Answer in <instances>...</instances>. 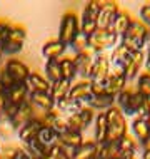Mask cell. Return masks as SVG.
I'll use <instances>...</instances> for the list:
<instances>
[{"instance_id": "1", "label": "cell", "mask_w": 150, "mask_h": 159, "mask_svg": "<svg viewBox=\"0 0 150 159\" xmlns=\"http://www.w3.org/2000/svg\"><path fill=\"white\" fill-rule=\"evenodd\" d=\"M115 102H117V107L122 111V114L130 116V117L132 116L134 117H147L150 111V101L137 91L125 89L123 92H120L115 97Z\"/></svg>"}, {"instance_id": "2", "label": "cell", "mask_w": 150, "mask_h": 159, "mask_svg": "<svg viewBox=\"0 0 150 159\" xmlns=\"http://www.w3.org/2000/svg\"><path fill=\"white\" fill-rule=\"evenodd\" d=\"M148 34L150 30L140 20H132L128 30L120 37V44L125 45L132 52H140V50H144V47L148 42Z\"/></svg>"}, {"instance_id": "3", "label": "cell", "mask_w": 150, "mask_h": 159, "mask_svg": "<svg viewBox=\"0 0 150 159\" xmlns=\"http://www.w3.org/2000/svg\"><path fill=\"white\" fill-rule=\"evenodd\" d=\"M107 117V143H118L127 136V119L117 106L105 111Z\"/></svg>"}, {"instance_id": "4", "label": "cell", "mask_w": 150, "mask_h": 159, "mask_svg": "<svg viewBox=\"0 0 150 159\" xmlns=\"http://www.w3.org/2000/svg\"><path fill=\"white\" fill-rule=\"evenodd\" d=\"M118 39L120 37L114 34L112 29H97V32L88 37V49L95 54H104L107 49L117 45Z\"/></svg>"}, {"instance_id": "5", "label": "cell", "mask_w": 150, "mask_h": 159, "mask_svg": "<svg viewBox=\"0 0 150 159\" xmlns=\"http://www.w3.org/2000/svg\"><path fill=\"white\" fill-rule=\"evenodd\" d=\"M80 34V22L75 12H67L63 14L60 20V29H58V40L65 47L72 45L75 37Z\"/></svg>"}, {"instance_id": "6", "label": "cell", "mask_w": 150, "mask_h": 159, "mask_svg": "<svg viewBox=\"0 0 150 159\" xmlns=\"http://www.w3.org/2000/svg\"><path fill=\"white\" fill-rule=\"evenodd\" d=\"M95 111L92 109V107H88V106H84L82 109L79 111V112H75V114H70V116H67V126L70 131H77V132H82L85 131L90 124H92L93 121H95Z\"/></svg>"}, {"instance_id": "7", "label": "cell", "mask_w": 150, "mask_h": 159, "mask_svg": "<svg viewBox=\"0 0 150 159\" xmlns=\"http://www.w3.org/2000/svg\"><path fill=\"white\" fill-rule=\"evenodd\" d=\"M25 37H27V32H25V27L22 25H12V30L8 34V37L3 42V54L7 55H14L19 54L20 50L24 49V42Z\"/></svg>"}, {"instance_id": "8", "label": "cell", "mask_w": 150, "mask_h": 159, "mask_svg": "<svg viewBox=\"0 0 150 159\" xmlns=\"http://www.w3.org/2000/svg\"><path fill=\"white\" fill-rule=\"evenodd\" d=\"M110 74V59L105 54H97L95 61L92 66V72H90V79L92 82H100L105 84L107 77Z\"/></svg>"}, {"instance_id": "9", "label": "cell", "mask_w": 150, "mask_h": 159, "mask_svg": "<svg viewBox=\"0 0 150 159\" xmlns=\"http://www.w3.org/2000/svg\"><path fill=\"white\" fill-rule=\"evenodd\" d=\"M95 52H92L90 49H87L82 54H77L74 57V64H75V70L77 75L82 77V80H88L90 79V72H92V66L95 61Z\"/></svg>"}, {"instance_id": "10", "label": "cell", "mask_w": 150, "mask_h": 159, "mask_svg": "<svg viewBox=\"0 0 150 159\" xmlns=\"http://www.w3.org/2000/svg\"><path fill=\"white\" fill-rule=\"evenodd\" d=\"M118 3L117 2H100V12L97 19L98 29H112V24L118 14Z\"/></svg>"}, {"instance_id": "11", "label": "cell", "mask_w": 150, "mask_h": 159, "mask_svg": "<svg viewBox=\"0 0 150 159\" xmlns=\"http://www.w3.org/2000/svg\"><path fill=\"white\" fill-rule=\"evenodd\" d=\"M125 84H127V79H125L123 70H120V69L110 70V74L105 80V92L109 94V96L117 97L120 92L125 91Z\"/></svg>"}, {"instance_id": "12", "label": "cell", "mask_w": 150, "mask_h": 159, "mask_svg": "<svg viewBox=\"0 0 150 159\" xmlns=\"http://www.w3.org/2000/svg\"><path fill=\"white\" fill-rule=\"evenodd\" d=\"M5 70L14 77V80L17 84H22V82H27L28 75H30V69L25 66L22 61L19 59H8L5 62Z\"/></svg>"}, {"instance_id": "13", "label": "cell", "mask_w": 150, "mask_h": 159, "mask_svg": "<svg viewBox=\"0 0 150 159\" xmlns=\"http://www.w3.org/2000/svg\"><path fill=\"white\" fill-rule=\"evenodd\" d=\"M37 116H35V107L32 106V102L27 101V102H24L22 106L19 107V111H17V114H15V117L12 119V124H14V127L17 129V132H19V129L25 126L27 122L30 121H33Z\"/></svg>"}, {"instance_id": "14", "label": "cell", "mask_w": 150, "mask_h": 159, "mask_svg": "<svg viewBox=\"0 0 150 159\" xmlns=\"http://www.w3.org/2000/svg\"><path fill=\"white\" fill-rule=\"evenodd\" d=\"M68 97H70L72 101L82 102V104L87 106L88 101L92 99V92H90V80H79L77 84H72V89H70Z\"/></svg>"}, {"instance_id": "15", "label": "cell", "mask_w": 150, "mask_h": 159, "mask_svg": "<svg viewBox=\"0 0 150 159\" xmlns=\"http://www.w3.org/2000/svg\"><path fill=\"white\" fill-rule=\"evenodd\" d=\"M145 64V54L144 50L140 52H134L130 57V61L127 62V66L123 67V74H125V79L127 80H134L135 77H139V72L142 66Z\"/></svg>"}, {"instance_id": "16", "label": "cell", "mask_w": 150, "mask_h": 159, "mask_svg": "<svg viewBox=\"0 0 150 159\" xmlns=\"http://www.w3.org/2000/svg\"><path fill=\"white\" fill-rule=\"evenodd\" d=\"M44 127L42 126V122H40V119L35 117L33 121H30L27 122L25 126H22L19 129V139L22 141L24 144H28V143H32V141H35L37 139V136H38V132H40V129Z\"/></svg>"}, {"instance_id": "17", "label": "cell", "mask_w": 150, "mask_h": 159, "mask_svg": "<svg viewBox=\"0 0 150 159\" xmlns=\"http://www.w3.org/2000/svg\"><path fill=\"white\" fill-rule=\"evenodd\" d=\"M132 50H128L125 45H122V44H117L114 47V50H112V54H110V64H114L115 69H120V70H123V67L127 66V62L130 61V57H132Z\"/></svg>"}, {"instance_id": "18", "label": "cell", "mask_w": 150, "mask_h": 159, "mask_svg": "<svg viewBox=\"0 0 150 159\" xmlns=\"http://www.w3.org/2000/svg\"><path fill=\"white\" fill-rule=\"evenodd\" d=\"M65 50H67V47L63 45L58 39L45 42L44 47H42V54H44V57L47 61H58V59H62L63 54H65Z\"/></svg>"}, {"instance_id": "19", "label": "cell", "mask_w": 150, "mask_h": 159, "mask_svg": "<svg viewBox=\"0 0 150 159\" xmlns=\"http://www.w3.org/2000/svg\"><path fill=\"white\" fill-rule=\"evenodd\" d=\"M28 101L32 102V106L35 107V109H40L42 112H50L52 109H55V101L50 97V94L30 92L28 94Z\"/></svg>"}, {"instance_id": "20", "label": "cell", "mask_w": 150, "mask_h": 159, "mask_svg": "<svg viewBox=\"0 0 150 159\" xmlns=\"http://www.w3.org/2000/svg\"><path fill=\"white\" fill-rule=\"evenodd\" d=\"M25 84L28 87V92H44V94H49L50 85H52L44 75L38 74V72H30V75H28Z\"/></svg>"}, {"instance_id": "21", "label": "cell", "mask_w": 150, "mask_h": 159, "mask_svg": "<svg viewBox=\"0 0 150 159\" xmlns=\"http://www.w3.org/2000/svg\"><path fill=\"white\" fill-rule=\"evenodd\" d=\"M58 143L62 144L63 148L70 149V151L74 152L77 148H80V146L84 144V136H82V132L70 131V129H68L67 132H63V134L58 136Z\"/></svg>"}, {"instance_id": "22", "label": "cell", "mask_w": 150, "mask_h": 159, "mask_svg": "<svg viewBox=\"0 0 150 159\" xmlns=\"http://www.w3.org/2000/svg\"><path fill=\"white\" fill-rule=\"evenodd\" d=\"M28 94L30 92H28V87H27V84H25V82L15 84L14 87L7 92L8 102H10V104H15V106H22L24 102L28 101Z\"/></svg>"}, {"instance_id": "23", "label": "cell", "mask_w": 150, "mask_h": 159, "mask_svg": "<svg viewBox=\"0 0 150 159\" xmlns=\"http://www.w3.org/2000/svg\"><path fill=\"white\" fill-rule=\"evenodd\" d=\"M70 89H72V82H68V80H65V79H60L58 82H54L52 85H50V92L49 94L55 101V104H57V102L68 97Z\"/></svg>"}, {"instance_id": "24", "label": "cell", "mask_w": 150, "mask_h": 159, "mask_svg": "<svg viewBox=\"0 0 150 159\" xmlns=\"http://www.w3.org/2000/svg\"><path fill=\"white\" fill-rule=\"evenodd\" d=\"M98 144L95 141H84V144L72 152V159H95Z\"/></svg>"}, {"instance_id": "25", "label": "cell", "mask_w": 150, "mask_h": 159, "mask_svg": "<svg viewBox=\"0 0 150 159\" xmlns=\"http://www.w3.org/2000/svg\"><path fill=\"white\" fill-rule=\"evenodd\" d=\"M132 20H134V19L130 17V14H128L127 10H118V14H117V17H115V20H114V24H112L114 34H117L118 37H122L123 34L128 30Z\"/></svg>"}, {"instance_id": "26", "label": "cell", "mask_w": 150, "mask_h": 159, "mask_svg": "<svg viewBox=\"0 0 150 159\" xmlns=\"http://www.w3.org/2000/svg\"><path fill=\"white\" fill-rule=\"evenodd\" d=\"M118 152H120V159H130L137 156V143L132 136H125L118 141Z\"/></svg>"}, {"instance_id": "27", "label": "cell", "mask_w": 150, "mask_h": 159, "mask_svg": "<svg viewBox=\"0 0 150 159\" xmlns=\"http://www.w3.org/2000/svg\"><path fill=\"white\" fill-rule=\"evenodd\" d=\"M95 131H93V141L97 144H104L107 143V117L105 112H98L95 116Z\"/></svg>"}, {"instance_id": "28", "label": "cell", "mask_w": 150, "mask_h": 159, "mask_svg": "<svg viewBox=\"0 0 150 159\" xmlns=\"http://www.w3.org/2000/svg\"><path fill=\"white\" fill-rule=\"evenodd\" d=\"M88 107H92L93 111H105L115 106V97L109 96V94H102V96H92V99L88 101Z\"/></svg>"}, {"instance_id": "29", "label": "cell", "mask_w": 150, "mask_h": 159, "mask_svg": "<svg viewBox=\"0 0 150 159\" xmlns=\"http://www.w3.org/2000/svg\"><path fill=\"white\" fill-rule=\"evenodd\" d=\"M132 134L140 143H144L150 136V127L147 121H145V117H134V121H132Z\"/></svg>"}, {"instance_id": "30", "label": "cell", "mask_w": 150, "mask_h": 159, "mask_svg": "<svg viewBox=\"0 0 150 159\" xmlns=\"http://www.w3.org/2000/svg\"><path fill=\"white\" fill-rule=\"evenodd\" d=\"M95 159H120L118 144L117 143H104L98 144Z\"/></svg>"}, {"instance_id": "31", "label": "cell", "mask_w": 150, "mask_h": 159, "mask_svg": "<svg viewBox=\"0 0 150 159\" xmlns=\"http://www.w3.org/2000/svg\"><path fill=\"white\" fill-rule=\"evenodd\" d=\"M37 141L44 146V148L50 149L58 143V134L50 127H42L40 132H38V136H37Z\"/></svg>"}, {"instance_id": "32", "label": "cell", "mask_w": 150, "mask_h": 159, "mask_svg": "<svg viewBox=\"0 0 150 159\" xmlns=\"http://www.w3.org/2000/svg\"><path fill=\"white\" fill-rule=\"evenodd\" d=\"M58 62H60V72H62V79H65V80H68V82H72V80L75 79V75H77L74 59H72V57H62V59H58Z\"/></svg>"}, {"instance_id": "33", "label": "cell", "mask_w": 150, "mask_h": 159, "mask_svg": "<svg viewBox=\"0 0 150 159\" xmlns=\"http://www.w3.org/2000/svg\"><path fill=\"white\" fill-rule=\"evenodd\" d=\"M45 79L50 84L58 82L62 79V72H60V62L58 61H47L45 62Z\"/></svg>"}, {"instance_id": "34", "label": "cell", "mask_w": 150, "mask_h": 159, "mask_svg": "<svg viewBox=\"0 0 150 159\" xmlns=\"http://www.w3.org/2000/svg\"><path fill=\"white\" fill-rule=\"evenodd\" d=\"M85 104H82V102H77V101H72L70 97H67V99H63V101H60L55 104V107L60 111V112H65L67 116H70V114H75V112H79L80 109H82Z\"/></svg>"}, {"instance_id": "35", "label": "cell", "mask_w": 150, "mask_h": 159, "mask_svg": "<svg viewBox=\"0 0 150 159\" xmlns=\"http://www.w3.org/2000/svg\"><path fill=\"white\" fill-rule=\"evenodd\" d=\"M137 92L142 94L150 101V74L148 72H142L137 79Z\"/></svg>"}, {"instance_id": "36", "label": "cell", "mask_w": 150, "mask_h": 159, "mask_svg": "<svg viewBox=\"0 0 150 159\" xmlns=\"http://www.w3.org/2000/svg\"><path fill=\"white\" fill-rule=\"evenodd\" d=\"M72 49H74V52H75V55L77 54H82V52H85V50L88 49V37H85L84 34H79V35L75 37V40L72 42Z\"/></svg>"}, {"instance_id": "37", "label": "cell", "mask_w": 150, "mask_h": 159, "mask_svg": "<svg viewBox=\"0 0 150 159\" xmlns=\"http://www.w3.org/2000/svg\"><path fill=\"white\" fill-rule=\"evenodd\" d=\"M15 84L17 82L14 80V77H12L5 70V67H2V70H0V89H2V91H5V92H8Z\"/></svg>"}, {"instance_id": "38", "label": "cell", "mask_w": 150, "mask_h": 159, "mask_svg": "<svg viewBox=\"0 0 150 159\" xmlns=\"http://www.w3.org/2000/svg\"><path fill=\"white\" fill-rule=\"evenodd\" d=\"M14 134H17V129L14 127V124L10 121H7V119L0 117V136L8 139V137H12Z\"/></svg>"}, {"instance_id": "39", "label": "cell", "mask_w": 150, "mask_h": 159, "mask_svg": "<svg viewBox=\"0 0 150 159\" xmlns=\"http://www.w3.org/2000/svg\"><path fill=\"white\" fill-rule=\"evenodd\" d=\"M19 146H5L0 148V159H15Z\"/></svg>"}, {"instance_id": "40", "label": "cell", "mask_w": 150, "mask_h": 159, "mask_svg": "<svg viewBox=\"0 0 150 159\" xmlns=\"http://www.w3.org/2000/svg\"><path fill=\"white\" fill-rule=\"evenodd\" d=\"M140 22L147 29L150 27V3H144L140 7Z\"/></svg>"}, {"instance_id": "41", "label": "cell", "mask_w": 150, "mask_h": 159, "mask_svg": "<svg viewBox=\"0 0 150 159\" xmlns=\"http://www.w3.org/2000/svg\"><path fill=\"white\" fill-rule=\"evenodd\" d=\"M19 107H20V106H15V104H10V102H8V106L5 107V111H3V114L0 116V117H2V119H7V121H12V119L15 117Z\"/></svg>"}, {"instance_id": "42", "label": "cell", "mask_w": 150, "mask_h": 159, "mask_svg": "<svg viewBox=\"0 0 150 159\" xmlns=\"http://www.w3.org/2000/svg\"><path fill=\"white\" fill-rule=\"evenodd\" d=\"M12 30V25L5 22V20H0V44L5 42V39L8 37V34Z\"/></svg>"}, {"instance_id": "43", "label": "cell", "mask_w": 150, "mask_h": 159, "mask_svg": "<svg viewBox=\"0 0 150 159\" xmlns=\"http://www.w3.org/2000/svg\"><path fill=\"white\" fill-rule=\"evenodd\" d=\"M90 92H92V96H102V94H105V84L92 82L90 80Z\"/></svg>"}, {"instance_id": "44", "label": "cell", "mask_w": 150, "mask_h": 159, "mask_svg": "<svg viewBox=\"0 0 150 159\" xmlns=\"http://www.w3.org/2000/svg\"><path fill=\"white\" fill-rule=\"evenodd\" d=\"M7 106H8V96H7L5 91L0 89V116L3 114V111H5Z\"/></svg>"}, {"instance_id": "45", "label": "cell", "mask_w": 150, "mask_h": 159, "mask_svg": "<svg viewBox=\"0 0 150 159\" xmlns=\"http://www.w3.org/2000/svg\"><path fill=\"white\" fill-rule=\"evenodd\" d=\"M15 159H33V157H32V154H30L25 148H19V151H17Z\"/></svg>"}, {"instance_id": "46", "label": "cell", "mask_w": 150, "mask_h": 159, "mask_svg": "<svg viewBox=\"0 0 150 159\" xmlns=\"http://www.w3.org/2000/svg\"><path fill=\"white\" fill-rule=\"evenodd\" d=\"M145 69L150 74V49H147V54H145Z\"/></svg>"}, {"instance_id": "47", "label": "cell", "mask_w": 150, "mask_h": 159, "mask_svg": "<svg viewBox=\"0 0 150 159\" xmlns=\"http://www.w3.org/2000/svg\"><path fill=\"white\" fill-rule=\"evenodd\" d=\"M142 146H144V151H150V136L142 143Z\"/></svg>"}, {"instance_id": "48", "label": "cell", "mask_w": 150, "mask_h": 159, "mask_svg": "<svg viewBox=\"0 0 150 159\" xmlns=\"http://www.w3.org/2000/svg\"><path fill=\"white\" fill-rule=\"evenodd\" d=\"M142 159H150V151H144V156Z\"/></svg>"}, {"instance_id": "49", "label": "cell", "mask_w": 150, "mask_h": 159, "mask_svg": "<svg viewBox=\"0 0 150 159\" xmlns=\"http://www.w3.org/2000/svg\"><path fill=\"white\" fill-rule=\"evenodd\" d=\"M3 55H5V54H3V45L0 44V61H2V57H3Z\"/></svg>"}, {"instance_id": "50", "label": "cell", "mask_w": 150, "mask_h": 159, "mask_svg": "<svg viewBox=\"0 0 150 159\" xmlns=\"http://www.w3.org/2000/svg\"><path fill=\"white\" fill-rule=\"evenodd\" d=\"M145 121H147V124H148V127H150V111H148V114H147V117H145Z\"/></svg>"}, {"instance_id": "51", "label": "cell", "mask_w": 150, "mask_h": 159, "mask_svg": "<svg viewBox=\"0 0 150 159\" xmlns=\"http://www.w3.org/2000/svg\"><path fill=\"white\" fill-rule=\"evenodd\" d=\"M130 159H137V156H135V157H130Z\"/></svg>"}]
</instances>
